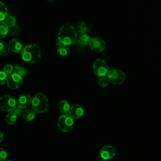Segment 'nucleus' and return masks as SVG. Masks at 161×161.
Here are the masks:
<instances>
[{
  "label": "nucleus",
  "instance_id": "obj_33",
  "mask_svg": "<svg viewBox=\"0 0 161 161\" xmlns=\"http://www.w3.org/2000/svg\"><path fill=\"white\" fill-rule=\"evenodd\" d=\"M96 161H106V160H103H103H96Z\"/></svg>",
  "mask_w": 161,
  "mask_h": 161
},
{
  "label": "nucleus",
  "instance_id": "obj_5",
  "mask_svg": "<svg viewBox=\"0 0 161 161\" xmlns=\"http://www.w3.org/2000/svg\"><path fill=\"white\" fill-rule=\"evenodd\" d=\"M93 71L94 74L99 77H105L109 71V66L104 60L98 58L93 64Z\"/></svg>",
  "mask_w": 161,
  "mask_h": 161
},
{
  "label": "nucleus",
  "instance_id": "obj_28",
  "mask_svg": "<svg viewBox=\"0 0 161 161\" xmlns=\"http://www.w3.org/2000/svg\"><path fill=\"white\" fill-rule=\"evenodd\" d=\"M19 30H20V29L17 25H16L15 26H14L13 27L9 28V32L12 35H18L19 33Z\"/></svg>",
  "mask_w": 161,
  "mask_h": 161
},
{
  "label": "nucleus",
  "instance_id": "obj_13",
  "mask_svg": "<svg viewBox=\"0 0 161 161\" xmlns=\"http://www.w3.org/2000/svg\"><path fill=\"white\" fill-rule=\"evenodd\" d=\"M11 50L14 53L21 52L23 48V43L20 39L18 38H13L9 43Z\"/></svg>",
  "mask_w": 161,
  "mask_h": 161
},
{
  "label": "nucleus",
  "instance_id": "obj_29",
  "mask_svg": "<svg viewBox=\"0 0 161 161\" xmlns=\"http://www.w3.org/2000/svg\"><path fill=\"white\" fill-rule=\"evenodd\" d=\"M8 157L7 152L3 148H1V152H0V161H5Z\"/></svg>",
  "mask_w": 161,
  "mask_h": 161
},
{
  "label": "nucleus",
  "instance_id": "obj_1",
  "mask_svg": "<svg viewBox=\"0 0 161 161\" xmlns=\"http://www.w3.org/2000/svg\"><path fill=\"white\" fill-rule=\"evenodd\" d=\"M58 40L66 45H70L77 40V33L75 28L69 23L63 25L58 32Z\"/></svg>",
  "mask_w": 161,
  "mask_h": 161
},
{
  "label": "nucleus",
  "instance_id": "obj_30",
  "mask_svg": "<svg viewBox=\"0 0 161 161\" xmlns=\"http://www.w3.org/2000/svg\"><path fill=\"white\" fill-rule=\"evenodd\" d=\"M13 111L18 116V117L21 114H22V115H23V109H21V108H19V107H18V106H16V108H15Z\"/></svg>",
  "mask_w": 161,
  "mask_h": 161
},
{
  "label": "nucleus",
  "instance_id": "obj_25",
  "mask_svg": "<svg viewBox=\"0 0 161 161\" xmlns=\"http://www.w3.org/2000/svg\"><path fill=\"white\" fill-rule=\"evenodd\" d=\"M109 81L107 77V76H105V77H99V84L101 87L104 88V87H106L109 84Z\"/></svg>",
  "mask_w": 161,
  "mask_h": 161
},
{
  "label": "nucleus",
  "instance_id": "obj_12",
  "mask_svg": "<svg viewBox=\"0 0 161 161\" xmlns=\"http://www.w3.org/2000/svg\"><path fill=\"white\" fill-rule=\"evenodd\" d=\"M84 112L85 109L83 106L79 104H75L71 106L69 114L74 119H79L84 115Z\"/></svg>",
  "mask_w": 161,
  "mask_h": 161
},
{
  "label": "nucleus",
  "instance_id": "obj_34",
  "mask_svg": "<svg viewBox=\"0 0 161 161\" xmlns=\"http://www.w3.org/2000/svg\"><path fill=\"white\" fill-rule=\"evenodd\" d=\"M5 161H12V160H5Z\"/></svg>",
  "mask_w": 161,
  "mask_h": 161
},
{
  "label": "nucleus",
  "instance_id": "obj_24",
  "mask_svg": "<svg viewBox=\"0 0 161 161\" xmlns=\"http://www.w3.org/2000/svg\"><path fill=\"white\" fill-rule=\"evenodd\" d=\"M5 23L8 25L9 28H11L16 25V19L13 16H10L6 19Z\"/></svg>",
  "mask_w": 161,
  "mask_h": 161
},
{
  "label": "nucleus",
  "instance_id": "obj_3",
  "mask_svg": "<svg viewBox=\"0 0 161 161\" xmlns=\"http://www.w3.org/2000/svg\"><path fill=\"white\" fill-rule=\"evenodd\" d=\"M31 107L36 113H43L48 108V101L47 96L43 93H37L32 97Z\"/></svg>",
  "mask_w": 161,
  "mask_h": 161
},
{
  "label": "nucleus",
  "instance_id": "obj_11",
  "mask_svg": "<svg viewBox=\"0 0 161 161\" xmlns=\"http://www.w3.org/2000/svg\"><path fill=\"white\" fill-rule=\"evenodd\" d=\"M116 149L111 145H105L100 150V156L103 160L113 158L116 155Z\"/></svg>",
  "mask_w": 161,
  "mask_h": 161
},
{
  "label": "nucleus",
  "instance_id": "obj_4",
  "mask_svg": "<svg viewBox=\"0 0 161 161\" xmlns=\"http://www.w3.org/2000/svg\"><path fill=\"white\" fill-rule=\"evenodd\" d=\"M74 125V118L71 117L69 114L61 115L57 121V126L59 130L63 132H69L70 131Z\"/></svg>",
  "mask_w": 161,
  "mask_h": 161
},
{
  "label": "nucleus",
  "instance_id": "obj_20",
  "mask_svg": "<svg viewBox=\"0 0 161 161\" xmlns=\"http://www.w3.org/2000/svg\"><path fill=\"white\" fill-rule=\"evenodd\" d=\"M69 52L70 51H69V48L68 45L61 44L58 47L57 52L60 56H62V57L67 56L69 53Z\"/></svg>",
  "mask_w": 161,
  "mask_h": 161
},
{
  "label": "nucleus",
  "instance_id": "obj_23",
  "mask_svg": "<svg viewBox=\"0 0 161 161\" xmlns=\"http://www.w3.org/2000/svg\"><path fill=\"white\" fill-rule=\"evenodd\" d=\"M13 72L19 74L21 76L24 77L27 74V70L25 67H23L19 65H14V70Z\"/></svg>",
  "mask_w": 161,
  "mask_h": 161
},
{
  "label": "nucleus",
  "instance_id": "obj_31",
  "mask_svg": "<svg viewBox=\"0 0 161 161\" xmlns=\"http://www.w3.org/2000/svg\"><path fill=\"white\" fill-rule=\"evenodd\" d=\"M3 140V133L2 132L0 133V142H1Z\"/></svg>",
  "mask_w": 161,
  "mask_h": 161
},
{
  "label": "nucleus",
  "instance_id": "obj_10",
  "mask_svg": "<svg viewBox=\"0 0 161 161\" xmlns=\"http://www.w3.org/2000/svg\"><path fill=\"white\" fill-rule=\"evenodd\" d=\"M31 101L32 97L30 95L26 93H23L20 94L16 99L17 106L24 109L31 104Z\"/></svg>",
  "mask_w": 161,
  "mask_h": 161
},
{
  "label": "nucleus",
  "instance_id": "obj_15",
  "mask_svg": "<svg viewBox=\"0 0 161 161\" xmlns=\"http://www.w3.org/2000/svg\"><path fill=\"white\" fill-rule=\"evenodd\" d=\"M36 116V112L33 109H27L23 111V118L27 121H30L33 120Z\"/></svg>",
  "mask_w": 161,
  "mask_h": 161
},
{
  "label": "nucleus",
  "instance_id": "obj_21",
  "mask_svg": "<svg viewBox=\"0 0 161 161\" xmlns=\"http://www.w3.org/2000/svg\"><path fill=\"white\" fill-rule=\"evenodd\" d=\"M11 50L9 45L3 42H0V55L2 56H5L9 54Z\"/></svg>",
  "mask_w": 161,
  "mask_h": 161
},
{
  "label": "nucleus",
  "instance_id": "obj_14",
  "mask_svg": "<svg viewBox=\"0 0 161 161\" xmlns=\"http://www.w3.org/2000/svg\"><path fill=\"white\" fill-rule=\"evenodd\" d=\"M70 108V103L66 100H62L58 104V109L64 114H69Z\"/></svg>",
  "mask_w": 161,
  "mask_h": 161
},
{
  "label": "nucleus",
  "instance_id": "obj_32",
  "mask_svg": "<svg viewBox=\"0 0 161 161\" xmlns=\"http://www.w3.org/2000/svg\"><path fill=\"white\" fill-rule=\"evenodd\" d=\"M47 1H48L49 2H53V1H55V0H47Z\"/></svg>",
  "mask_w": 161,
  "mask_h": 161
},
{
  "label": "nucleus",
  "instance_id": "obj_16",
  "mask_svg": "<svg viewBox=\"0 0 161 161\" xmlns=\"http://www.w3.org/2000/svg\"><path fill=\"white\" fill-rule=\"evenodd\" d=\"M91 40V38L87 34H82V35H80V36H79L77 40V43L81 47H84V46L89 45Z\"/></svg>",
  "mask_w": 161,
  "mask_h": 161
},
{
  "label": "nucleus",
  "instance_id": "obj_27",
  "mask_svg": "<svg viewBox=\"0 0 161 161\" xmlns=\"http://www.w3.org/2000/svg\"><path fill=\"white\" fill-rule=\"evenodd\" d=\"M13 70H14V65H12L11 64H6L4 68H3V71L5 72L8 75H10L12 73H13Z\"/></svg>",
  "mask_w": 161,
  "mask_h": 161
},
{
  "label": "nucleus",
  "instance_id": "obj_22",
  "mask_svg": "<svg viewBox=\"0 0 161 161\" xmlns=\"http://www.w3.org/2000/svg\"><path fill=\"white\" fill-rule=\"evenodd\" d=\"M0 21H3L5 19H6L8 14V11L7 7L3 2L0 3Z\"/></svg>",
  "mask_w": 161,
  "mask_h": 161
},
{
  "label": "nucleus",
  "instance_id": "obj_18",
  "mask_svg": "<svg viewBox=\"0 0 161 161\" xmlns=\"http://www.w3.org/2000/svg\"><path fill=\"white\" fill-rule=\"evenodd\" d=\"M9 32V27L4 21H1L0 23V38L1 39L6 37L8 33Z\"/></svg>",
  "mask_w": 161,
  "mask_h": 161
},
{
  "label": "nucleus",
  "instance_id": "obj_7",
  "mask_svg": "<svg viewBox=\"0 0 161 161\" xmlns=\"http://www.w3.org/2000/svg\"><path fill=\"white\" fill-rule=\"evenodd\" d=\"M107 77L109 82L115 85L121 84L126 79L125 73L122 70L117 69L110 70L107 75Z\"/></svg>",
  "mask_w": 161,
  "mask_h": 161
},
{
  "label": "nucleus",
  "instance_id": "obj_19",
  "mask_svg": "<svg viewBox=\"0 0 161 161\" xmlns=\"http://www.w3.org/2000/svg\"><path fill=\"white\" fill-rule=\"evenodd\" d=\"M77 31L80 34H87L88 31H89V28L87 27V26L86 25V24L83 22V21H80L77 25V28H76Z\"/></svg>",
  "mask_w": 161,
  "mask_h": 161
},
{
  "label": "nucleus",
  "instance_id": "obj_8",
  "mask_svg": "<svg viewBox=\"0 0 161 161\" xmlns=\"http://www.w3.org/2000/svg\"><path fill=\"white\" fill-rule=\"evenodd\" d=\"M89 46L92 51L96 52H101L106 48V42L103 38L96 36L91 38Z\"/></svg>",
  "mask_w": 161,
  "mask_h": 161
},
{
  "label": "nucleus",
  "instance_id": "obj_17",
  "mask_svg": "<svg viewBox=\"0 0 161 161\" xmlns=\"http://www.w3.org/2000/svg\"><path fill=\"white\" fill-rule=\"evenodd\" d=\"M18 118V116L13 112V111H10L8 112L5 117V121L8 125H14Z\"/></svg>",
  "mask_w": 161,
  "mask_h": 161
},
{
  "label": "nucleus",
  "instance_id": "obj_6",
  "mask_svg": "<svg viewBox=\"0 0 161 161\" xmlns=\"http://www.w3.org/2000/svg\"><path fill=\"white\" fill-rule=\"evenodd\" d=\"M17 106L15 98L10 95H4L0 99L1 109L4 112L13 111Z\"/></svg>",
  "mask_w": 161,
  "mask_h": 161
},
{
  "label": "nucleus",
  "instance_id": "obj_9",
  "mask_svg": "<svg viewBox=\"0 0 161 161\" xmlns=\"http://www.w3.org/2000/svg\"><path fill=\"white\" fill-rule=\"evenodd\" d=\"M23 83V77L16 73H12L8 77L7 86L11 89H16L21 86Z\"/></svg>",
  "mask_w": 161,
  "mask_h": 161
},
{
  "label": "nucleus",
  "instance_id": "obj_2",
  "mask_svg": "<svg viewBox=\"0 0 161 161\" xmlns=\"http://www.w3.org/2000/svg\"><path fill=\"white\" fill-rule=\"evenodd\" d=\"M21 56L22 59L27 63H35L41 57L40 48L36 44L28 45L23 48Z\"/></svg>",
  "mask_w": 161,
  "mask_h": 161
},
{
  "label": "nucleus",
  "instance_id": "obj_26",
  "mask_svg": "<svg viewBox=\"0 0 161 161\" xmlns=\"http://www.w3.org/2000/svg\"><path fill=\"white\" fill-rule=\"evenodd\" d=\"M8 77H9V75H8L3 70H1L0 72V79H1V85H3V84L7 83Z\"/></svg>",
  "mask_w": 161,
  "mask_h": 161
}]
</instances>
